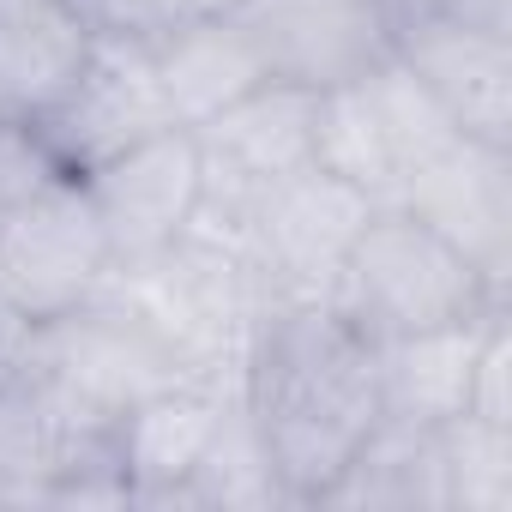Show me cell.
<instances>
[{"label": "cell", "mask_w": 512, "mask_h": 512, "mask_svg": "<svg viewBox=\"0 0 512 512\" xmlns=\"http://www.w3.org/2000/svg\"><path fill=\"white\" fill-rule=\"evenodd\" d=\"M235 398L260 428L290 506H320L380 422L374 344L332 302H272L247 326Z\"/></svg>", "instance_id": "cell-1"}, {"label": "cell", "mask_w": 512, "mask_h": 512, "mask_svg": "<svg viewBox=\"0 0 512 512\" xmlns=\"http://www.w3.org/2000/svg\"><path fill=\"white\" fill-rule=\"evenodd\" d=\"M332 308L368 338H404V332H428V326H452L488 308H506V296H494L476 266L452 241H440L422 217H410L404 205H374V217L362 223L350 260L338 272Z\"/></svg>", "instance_id": "cell-2"}, {"label": "cell", "mask_w": 512, "mask_h": 512, "mask_svg": "<svg viewBox=\"0 0 512 512\" xmlns=\"http://www.w3.org/2000/svg\"><path fill=\"white\" fill-rule=\"evenodd\" d=\"M19 368L37 374L79 422H97V428H115V416L133 398H145L151 386L187 380L169 362V350L109 290H97L85 308H73L61 320L31 326Z\"/></svg>", "instance_id": "cell-3"}, {"label": "cell", "mask_w": 512, "mask_h": 512, "mask_svg": "<svg viewBox=\"0 0 512 512\" xmlns=\"http://www.w3.org/2000/svg\"><path fill=\"white\" fill-rule=\"evenodd\" d=\"M115 272L103 217L79 175H55L0 217V296L31 326L85 308Z\"/></svg>", "instance_id": "cell-4"}, {"label": "cell", "mask_w": 512, "mask_h": 512, "mask_svg": "<svg viewBox=\"0 0 512 512\" xmlns=\"http://www.w3.org/2000/svg\"><path fill=\"white\" fill-rule=\"evenodd\" d=\"M368 217H374V199L362 187L326 175V169H302V175L278 181L260 199L253 241H247L260 308H272V302H332L338 272H344Z\"/></svg>", "instance_id": "cell-5"}, {"label": "cell", "mask_w": 512, "mask_h": 512, "mask_svg": "<svg viewBox=\"0 0 512 512\" xmlns=\"http://www.w3.org/2000/svg\"><path fill=\"white\" fill-rule=\"evenodd\" d=\"M31 127L43 133L49 157L67 175H85V169L109 163L115 151H127V145L175 127L151 43H139L127 31H97L85 67L73 79V91L43 121H31Z\"/></svg>", "instance_id": "cell-6"}, {"label": "cell", "mask_w": 512, "mask_h": 512, "mask_svg": "<svg viewBox=\"0 0 512 512\" xmlns=\"http://www.w3.org/2000/svg\"><path fill=\"white\" fill-rule=\"evenodd\" d=\"M229 19L260 49L272 79L302 91L362 79L380 55H392L398 31L386 0H235Z\"/></svg>", "instance_id": "cell-7"}, {"label": "cell", "mask_w": 512, "mask_h": 512, "mask_svg": "<svg viewBox=\"0 0 512 512\" xmlns=\"http://www.w3.org/2000/svg\"><path fill=\"white\" fill-rule=\"evenodd\" d=\"M79 181H85V193H91V205L103 217L115 272L145 266V260H157L163 247H175L193 229V211H199V139H193V127H163V133L115 151L109 163L85 169Z\"/></svg>", "instance_id": "cell-8"}, {"label": "cell", "mask_w": 512, "mask_h": 512, "mask_svg": "<svg viewBox=\"0 0 512 512\" xmlns=\"http://www.w3.org/2000/svg\"><path fill=\"white\" fill-rule=\"evenodd\" d=\"M392 205L452 241L494 296H512V151L458 139L452 151L404 175Z\"/></svg>", "instance_id": "cell-9"}, {"label": "cell", "mask_w": 512, "mask_h": 512, "mask_svg": "<svg viewBox=\"0 0 512 512\" xmlns=\"http://www.w3.org/2000/svg\"><path fill=\"white\" fill-rule=\"evenodd\" d=\"M392 55L434 91V103L458 121L464 139L512 151V43L452 25L440 13L398 19Z\"/></svg>", "instance_id": "cell-10"}, {"label": "cell", "mask_w": 512, "mask_h": 512, "mask_svg": "<svg viewBox=\"0 0 512 512\" xmlns=\"http://www.w3.org/2000/svg\"><path fill=\"white\" fill-rule=\"evenodd\" d=\"M229 398L235 386H217V380H169L115 416V464L133 506H187V482Z\"/></svg>", "instance_id": "cell-11"}, {"label": "cell", "mask_w": 512, "mask_h": 512, "mask_svg": "<svg viewBox=\"0 0 512 512\" xmlns=\"http://www.w3.org/2000/svg\"><path fill=\"white\" fill-rule=\"evenodd\" d=\"M97 25L79 0H0V121H43L79 79Z\"/></svg>", "instance_id": "cell-12"}, {"label": "cell", "mask_w": 512, "mask_h": 512, "mask_svg": "<svg viewBox=\"0 0 512 512\" xmlns=\"http://www.w3.org/2000/svg\"><path fill=\"white\" fill-rule=\"evenodd\" d=\"M500 308L452 320V326H428V332H404V338H380L374 344V380H380V416L410 422V428H440L452 416H464L470 404V374H476V350L482 332Z\"/></svg>", "instance_id": "cell-13"}, {"label": "cell", "mask_w": 512, "mask_h": 512, "mask_svg": "<svg viewBox=\"0 0 512 512\" xmlns=\"http://www.w3.org/2000/svg\"><path fill=\"white\" fill-rule=\"evenodd\" d=\"M157 55V79H163V97H169V115L175 127H205L211 115H223L229 103H241L253 85H266V61L260 49L247 43V31L223 13V19H205V25H187L163 43H151Z\"/></svg>", "instance_id": "cell-14"}, {"label": "cell", "mask_w": 512, "mask_h": 512, "mask_svg": "<svg viewBox=\"0 0 512 512\" xmlns=\"http://www.w3.org/2000/svg\"><path fill=\"white\" fill-rule=\"evenodd\" d=\"M320 506H362V512H446V470L440 434L380 416L344 476L326 488Z\"/></svg>", "instance_id": "cell-15"}, {"label": "cell", "mask_w": 512, "mask_h": 512, "mask_svg": "<svg viewBox=\"0 0 512 512\" xmlns=\"http://www.w3.org/2000/svg\"><path fill=\"white\" fill-rule=\"evenodd\" d=\"M314 169L362 187L374 205L398 199V163H392V145L380 133V115H374L362 79L320 91V103H314Z\"/></svg>", "instance_id": "cell-16"}, {"label": "cell", "mask_w": 512, "mask_h": 512, "mask_svg": "<svg viewBox=\"0 0 512 512\" xmlns=\"http://www.w3.org/2000/svg\"><path fill=\"white\" fill-rule=\"evenodd\" d=\"M362 91H368V103H374V115H380L386 145H392L398 187H404V175H416L422 163H434L440 151H452V145L464 139L458 121L434 103V91H428L398 55H380V61L362 73Z\"/></svg>", "instance_id": "cell-17"}, {"label": "cell", "mask_w": 512, "mask_h": 512, "mask_svg": "<svg viewBox=\"0 0 512 512\" xmlns=\"http://www.w3.org/2000/svg\"><path fill=\"white\" fill-rule=\"evenodd\" d=\"M187 506H290L278 470H272V452L253 428V416L241 410V398H229L193 482H187Z\"/></svg>", "instance_id": "cell-18"}, {"label": "cell", "mask_w": 512, "mask_h": 512, "mask_svg": "<svg viewBox=\"0 0 512 512\" xmlns=\"http://www.w3.org/2000/svg\"><path fill=\"white\" fill-rule=\"evenodd\" d=\"M434 434L446 470V512H512V428L464 410Z\"/></svg>", "instance_id": "cell-19"}, {"label": "cell", "mask_w": 512, "mask_h": 512, "mask_svg": "<svg viewBox=\"0 0 512 512\" xmlns=\"http://www.w3.org/2000/svg\"><path fill=\"white\" fill-rule=\"evenodd\" d=\"M55 175H67V169L49 157V145H43V133L31 121H0V217L19 211Z\"/></svg>", "instance_id": "cell-20"}, {"label": "cell", "mask_w": 512, "mask_h": 512, "mask_svg": "<svg viewBox=\"0 0 512 512\" xmlns=\"http://www.w3.org/2000/svg\"><path fill=\"white\" fill-rule=\"evenodd\" d=\"M506 380H512V314L500 308L494 320H488V332H482V350H476V374H470V416H482V422H494V428H512V392H506Z\"/></svg>", "instance_id": "cell-21"}, {"label": "cell", "mask_w": 512, "mask_h": 512, "mask_svg": "<svg viewBox=\"0 0 512 512\" xmlns=\"http://www.w3.org/2000/svg\"><path fill=\"white\" fill-rule=\"evenodd\" d=\"M235 0H109V19L103 31H127L139 43H163L187 25H205V19H223Z\"/></svg>", "instance_id": "cell-22"}, {"label": "cell", "mask_w": 512, "mask_h": 512, "mask_svg": "<svg viewBox=\"0 0 512 512\" xmlns=\"http://www.w3.org/2000/svg\"><path fill=\"white\" fill-rule=\"evenodd\" d=\"M428 13L452 19V25H470V31H488V37H506L512 43V0H434Z\"/></svg>", "instance_id": "cell-23"}, {"label": "cell", "mask_w": 512, "mask_h": 512, "mask_svg": "<svg viewBox=\"0 0 512 512\" xmlns=\"http://www.w3.org/2000/svg\"><path fill=\"white\" fill-rule=\"evenodd\" d=\"M386 7H392V19H416V13L434 7V0H386Z\"/></svg>", "instance_id": "cell-24"}]
</instances>
